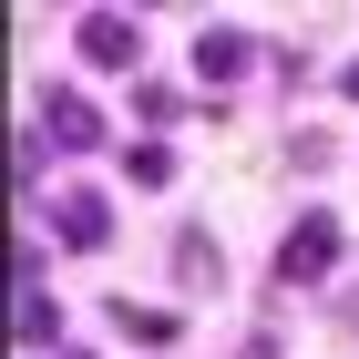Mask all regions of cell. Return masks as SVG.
<instances>
[{"mask_svg": "<svg viewBox=\"0 0 359 359\" xmlns=\"http://www.w3.org/2000/svg\"><path fill=\"white\" fill-rule=\"evenodd\" d=\"M72 52H83L93 72H134L144 62V21L134 11H83V21H72Z\"/></svg>", "mask_w": 359, "mask_h": 359, "instance_id": "1", "label": "cell"}, {"mask_svg": "<svg viewBox=\"0 0 359 359\" xmlns=\"http://www.w3.org/2000/svg\"><path fill=\"white\" fill-rule=\"evenodd\" d=\"M329 257H339V226H329V216H308L298 236L277 247V277H287V287H308V277H329Z\"/></svg>", "mask_w": 359, "mask_h": 359, "instance_id": "2", "label": "cell"}, {"mask_svg": "<svg viewBox=\"0 0 359 359\" xmlns=\"http://www.w3.org/2000/svg\"><path fill=\"white\" fill-rule=\"evenodd\" d=\"M62 247H113V205L93 185H62Z\"/></svg>", "mask_w": 359, "mask_h": 359, "instance_id": "3", "label": "cell"}, {"mask_svg": "<svg viewBox=\"0 0 359 359\" xmlns=\"http://www.w3.org/2000/svg\"><path fill=\"white\" fill-rule=\"evenodd\" d=\"M41 144H72V154L93 144V103L83 93H52V103H41Z\"/></svg>", "mask_w": 359, "mask_h": 359, "instance_id": "4", "label": "cell"}, {"mask_svg": "<svg viewBox=\"0 0 359 359\" xmlns=\"http://www.w3.org/2000/svg\"><path fill=\"white\" fill-rule=\"evenodd\" d=\"M103 318H113L123 339H144V349H165V339H175V318H165V308H144V298H113Z\"/></svg>", "mask_w": 359, "mask_h": 359, "instance_id": "5", "label": "cell"}, {"mask_svg": "<svg viewBox=\"0 0 359 359\" xmlns=\"http://www.w3.org/2000/svg\"><path fill=\"white\" fill-rule=\"evenodd\" d=\"M195 72H205V83H236V72H247V41H236V31H205V41H195Z\"/></svg>", "mask_w": 359, "mask_h": 359, "instance_id": "6", "label": "cell"}, {"mask_svg": "<svg viewBox=\"0 0 359 359\" xmlns=\"http://www.w3.org/2000/svg\"><path fill=\"white\" fill-rule=\"evenodd\" d=\"M175 277H185V287H216V247H205V226L175 236Z\"/></svg>", "mask_w": 359, "mask_h": 359, "instance_id": "7", "label": "cell"}, {"mask_svg": "<svg viewBox=\"0 0 359 359\" xmlns=\"http://www.w3.org/2000/svg\"><path fill=\"white\" fill-rule=\"evenodd\" d=\"M11 329H21L31 349H52V339H62V308L41 298V287H21V318H11Z\"/></svg>", "mask_w": 359, "mask_h": 359, "instance_id": "8", "label": "cell"}, {"mask_svg": "<svg viewBox=\"0 0 359 359\" xmlns=\"http://www.w3.org/2000/svg\"><path fill=\"white\" fill-rule=\"evenodd\" d=\"M123 175H134V185H165L175 154H165V144H134V154H123Z\"/></svg>", "mask_w": 359, "mask_h": 359, "instance_id": "9", "label": "cell"}, {"mask_svg": "<svg viewBox=\"0 0 359 359\" xmlns=\"http://www.w3.org/2000/svg\"><path fill=\"white\" fill-rule=\"evenodd\" d=\"M339 83H349V93H359V62H349V72H339Z\"/></svg>", "mask_w": 359, "mask_h": 359, "instance_id": "10", "label": "cell"}, {"mask_svg": "<svg viewBox=\"0 0 359 359\" xmlns=\"http://www.w3.org/2000/svg\"><path fill=\"white\" fill-rule=\"evenodd\" d=\"M349 329H359V287H349Z\"/></svg>", "mask_w": 359, "mask_h": 359, "instance_id": "11", "label": "cell"}, {"mask_svg": "<svg viewBox=\"0 0 359 359\" xmlns=\"http://www.w3.org/2000/svg\"><path fill=\"white\" fill-rule=\"evenodd\" d=\"M62 359H83V349H62Z\"/></svg>", "mask_w": 359, "mask_h": 359, "instance_id": "12", "label": "cell"}, {"mask_svg": "<svg viewBox=\"0 0 359 359\" xmlns=\"http://www.w3.org/2000/svg\"><path fill=\"white\" fill-rule=\"evenodd\" d=\"M247 359H267V349H247Z\"/></svg>", "mask_w": 359, "mask_h": 359, "instance_id": "13", "label": "cell"}]
</instances>
